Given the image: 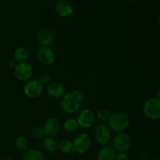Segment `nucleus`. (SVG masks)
Returning a JSON list of instances; mask_svg holds the SVG:
<instances>
[{"label": "nucleus", "instance_id": "obj_1", "mask_svg": "<svg viewBox=\"0 0 160 160\" xmlns=\"http://www.w3.org/2000/svg\"><path fill=\"white\" fill-rule=\"evenodd\" d=\"M84 95L79 90H73L65 94L61 100V108L66 113L72 114L78 112L84 102Z\"/></svg>", "mask_w": 160, "mask_h": 160}, {"label": "nucleus", "instance_id": "obj_2", "mask_svg": "<svg viewBox=\"0 0 160 160\" xmlns=\"http://www.w3.org/2000/svg\"><path fill=\"white\" fill-rule=\"evenodd\" d=\"M130 125V118L128 114L124 112H117L111 115L108 126L111 131L117 133L123 132Z\"/></svg>", "mask_w": 160, "mask_h": 160}, {"label": "nucleus", "instance_id": "obj_3", "mask_svg": "<svg viewBox=\"0 0 160 160\" xmlns=\"http://www.w3.org/2000/svg\"><path fill=\"white\" fill-rule=\"evenodd\" d=\"M142 111L144 115L149 120H159L160 117V98L156 97L147 100L144 103Z\"/></svg>", "mask_w": 160, "mask_h": 160}, {"label": "nucleus", "instance_id": "obj_4", "mask_svg": "<svg viewBox=\"0 0 160 160\" xmlns=\"http://www.w3.org/2000/svg\"><path fill=\"white\" fill-rule=\"evenodd\" d=\"M92 146V140L86 133H81L76 136L73 142V151L78 154H85L90 150Z\"/></svg>", "mask_w": 160, "mask_h": 160}, {"label": "nucleus", "instance_id": "obj_5", "mask_svg": "<svg viewBox=\"0 0 160 160\" xmlns=\"http://www.w3.org/2000/svg\"><path fill=\"white\" fill-rule=\"evenodd\" d=\"M132 145L131 137L127 133H119L112 141V145L116 152L118 153H123L128 152Z\"/></svg>", "mask_w": 160, "mask_h": 160}, {"label": "nucleus", "instance_id": "obj_6", "mask_svg": "<svg viewBox=\"0 0 160 160\" xmlns=\"http://www.w3.org/2000/svg\"><path fill=\"white\" fill-rule=\"evenodd\" d=\"M44 91V86L38 80L28 81L23 86V94L29 98H38Z\"/></svg>", "mask_w": 160, "mask_h": 160}, {"label": "nucleus", "instance_id": "obj_7", "mask_svg": "<svg viewBox=\"0 0 160 160\" xmlns=\"http://www.w3.org/2000/svg\"><path fill=\"white\" fill-rule=\"evenodd\" d=\"M13 70L15 78L22 82L29 81L33 74L32 67L26 62L17 63Z\"/></svg>", "mask_w": 160, "mask_h": 160}, {"label": "nucleus", "instance_id": "obj_8", "mask_svg": "<svg viewBox=\"0 0 160 160\" xmlns=\"http://www.w3.org/2000/svg\"><path fill=\"white\" fill-rule=\"evenodd\" d=\"M38 59L45 66H50L56 61V54L49 47H40L38 51Z\"/></svg>", "mask_w": 160, "mask_h": 160}, {"label": "nucleus", "instance_id": "obj_9", "mask_svg": "<svg viewBox=\"0 0 160 160\" xmlns=\"http://www.w3.org/2000/svg\"><path fill=\"white\" fill-rule=\"evenodd\" d=\"M79 127L82 128H90L95 121V115L90 109L81 111L77 119Z\"/></svg>", "mask_w": 160, "mask_h": 160}, {"label": "nucleus", "instance_id": "obj_10", "mask_svg": "<svg viewBox=\"0 0 160 160\" xmlns=\"http://www.w3.org/2000/svg\"><path fill=\"white\" fill-rule=\"evenodd\" d=\"M55 39L54 32L48 28H43L37 34V40L41 47H49Z\"/></svg>", "mask_w": 160, "mask_h": 160}, {"label": "nucleus", "instance_id": "obj_11", "mask_svg": "<svg viewBox=\"0 0 160 160\" xmlns=\"http://www.w3.org/2000/svg\"><path fill=\"white\" fill-rule=\"evenodd\" d=\"M111 130L107 124H100L95 129V138L96 142L100 145H106L110 140Z\"/></svg>", "mask_w": 160, "mask_h": 160}, {"label": "nucleus", "instance_id": "obj_12", "mask_svg": "<svg viewBox=\"0 0 160 160\" xmlns=\"http://www.w3.org/2000/svg\"><path fill=\"white\" fill-rule=\"evenodd\" d=\"M45 135L47 137H55L57 135L60 130V124L59 120L55 117H49L45 120L43 127Z\"/></svg>", "mask_w": 160, "mask_h": 160}, {"label": "nucleus", "instance_id": "obj_13", "mask_svg": "<svg viewBox=\"0 0 160 160\" xmlns=\"http://www.w3.org/2000/svg\"><path fill=\"white\" fill-rule=\"evenodd\" d=\"M47 93L52 98H60L65 95V87L59 82H50L47 86Z\"/></svg>", "mask_w": 160, "mask_h": 160}, {"label": "nucleus", "instance_id": "obj_14", "mask_svg": "<svg viewBox=\"0 0 160 160\" xmlns=\"http://www.w3.org/2000/svg\"><path fill=\"white\" fill-rule=\"evenodd\" d=\"M56 11L58 15L63 18L70 17L73 14V6L67 1H60L56 4Z\"/></svg>", "mask_w": 160, "mask_h": 160}, {"label": "nucleus", "instance_id": "obj_15", "mask_svg": "<svg viewBox=\"0 0 160 160\" xmlns=\"http://www.w3.org/2000/svg\"><path fill=\"white\" fill-rule=\"evenodd\" d=\"M117 152L114 150L112 147L105 146L99 149L97 154V159L98 160H114Z\"/></svg>", "mask_w": 160, "mask_h": 160}, {"label": "nucleus", "instance_id": "obj_16", "mask_svg": "<svg viewBox=\"0 0 160 160\" xmlns=\"http://www.w3.org/2000/svg\"><path fill=\"white\" fill-rule=\"evenodd\" d=\"M42 148L48 153H53L57 150L58 142L54 138L45 137L42 140Z\"/></svg>", "mask_w": 160, "mask_h": 160}, {"label": "nucleus", "instance_id": "obj_17", "mask_svg": "<svg viewBox=\"0 0 160 160\" xmlns=\"http://www.w3.org/2000/svg\"><path fill=\"white\" fill-rule=\"evenodd\" d=\"M13 57L17 63L24 62L29 57V51L27 48L23 46L18 47L15 49L13 52Z\"/></svg>", "mask_w": 160, "mask_h": 160}, {"label": "nucleus", "instance_id": "obj_18", "mask_svg": "<svg viewBox=\"0 0 160 160\" xmlns=\"http://www.w3.org/2000/svg\"><path fill=\"white\" fill-rule=\"evenodd\" d=\"M23 160H45V155L38 149L27 150L23 154Z\"/></svg>", "mask_w": 160, "mask_h": 160}, {"label": "nucleus", "instance_id": "obj_19", "mask_svg": "<svg viewBox=\"0 0 160 160\" xmlns=\"http://www.w3.org/2000/svg\"><path fill=\"white\" fill-rule=\"evenodd\" d=\"M58 148L61 152L66 155H70L73 152V143L67 139H62L58 142Z\"/></svg>", "mask_w": 160, "mask_h": 160}, {"label": "nucleus", "instance_id": "obj_20", "mask_svg": "<svg viewBox=\"0 0 160 160\" xmlns=\"http://www.w3.org/2000/svg\"><path fill=\"white\" fill-rule=\"evenodd\" d=\"M14 145H15L16 148L18 151L22 152H25L27 150H28V147H29V141L24 136H18L17 138L15 139L14 142Z\"/></svg>", "mask_w": 160, "mask_h": 160}, {"label": "nucleus", "instance_id": "obj_21", "mask_svg": "<svg viewBox=\"0 0 160 160\" xmlns=\"http://www.w3.org/2000/svg\"><path fill=\"white\" fill-rule=\"evenodd\" d=\"M79 125H78V121L75 119H69L66 120L63 123V128L66 131L70 133L75 132L78 131Z\"/></svg>", "mask_w": 160, "mask_h": 160}, {"label": "nucleus", "instance_id": "obj_22", "mask_svg": "<svg viewBox=\"0 0 160 160\" xmlns=\"http://www.w3.org/2000/svg\"><path fill=\"white\" fill-rule=\"evenodd\" d=\"M110 117V112L106 109H100L96 113L97 118H98L100 121L103 122V123H108Z\"/></svg>", "mask_w": 160, "mask_h": 160}, {"label": "nucleus", "instance_id": "obj_23", "mask_svg": "<svg viewBox=\"0 0 160 160\" xmlns=\"http://www.w3.org/2000/svg\"><path fill=\"white\" fill-rule=\"evenodd\" d=\"M32 136L34 138L40 139L45 136V131L42 127H36L32 131Z\"/></svg>", "mask_w": 160, "mask_h": 160}, {"label": "nucleus", "instance_id": "obj_24", "mask_svg": "<svg viewBox=\"0 0 160 160\" xmlns=\"http://www.w3.org/2000/svg\"><path fill=\"white\" fill-rule=\"evenodd\" d=\"M38 81L44 86L45 85V84H49L50 81H51V77H50V75L48 74V73H44L39 76V78Z\"/></svg>", "mask_w": 160, "mask_h": 160}, {"label": "nucleus", "instance_id": "obj_25", "mask_svg": "<svg viewBox=\"0 0 160 160\" xmlns=\"http://www.w3.org/2000/svg\"><path fill=\"white\" fill-rule=\"evenodd\" d=\"M114 160H130V157L126 152L123 153H118L116 156Z\"/></svg>", "mask_w": 160, "mask_h": 160}, {"label": "nucleus", "instance_id": "obj_26", "mask_svg": "<svg viewBox=\"0 0 160 160\" xmlns=\"http://www.w3.org/2000/svg\"><path fill=\"white\" fill-rule=\"evenodd\" d=\"M7 65L9 67V68L14 69L16 67V66L17 65V62L15 59H9L7 62Z\"/></svg>", "mask_w": 160, "mask_h": 160}, {"label": "nucleus", "instance_id": "obj_27", "mask_svg": "<svg viewBox=\"0 0 160 160\" xmlns=\"http://www.w3.org/2000/svg\"><path fill=\"white\" fill-rule=\"evenodd\" d=\"M1 160H14V159H9V158H6V159H1Z\"/></svg>", "mask_w": 160, "mask_h": 160}, {"label": "nucleus", "instance_id": "obj_28", "mask_svg": "<svg viewBox=\"0 0 160 160\" xmlns=\"http://www.w3.org/2000/svg\"><path fill=\"white\" fill-rule=\"evenodd\" d=\"M131 1H132V2H138V1H139V0H131Z\"/></svg>", "mask_w": 160, "mask_h": 160}, {"label": "nucleus", "instance_id": "obj_29", "mask_svg": "<svg viewBox=\"0 0 160 160\" xmlns=\"http://www.w3.org/2000/svg\"><path fill=\"white\" fill-rule=\"evenodd\" d=\"M1 90H2V87H1V84H0V92H1Z\"/></svg>", "mask_w": 160, "mask_h": 160}, {"label": "nucleus", "instance_id": "obj_30", "mask_svg": "<svg viewBox=\"0 0 160 160\" xmlns=\"http://www.w3.org/2000/svg\"><path fill=\"white\" fill-rule=\"evenodd\" d=\"M151 160H159V159H151Z\"/></svg>", "mask_w": 160, "mask_h": 160}]
</instances>
